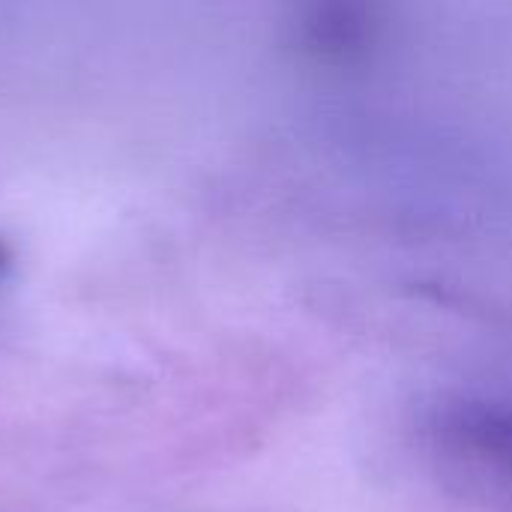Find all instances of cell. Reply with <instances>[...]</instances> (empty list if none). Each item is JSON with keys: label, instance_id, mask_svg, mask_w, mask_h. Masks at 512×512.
<instances>
[{"label": "cell", "instance_id": "cell-1", "mask_svg": "<svg viewBox=\"0 0 512 512\" xmlns=\"http://www.w3.org/2000/svg\"><path fill=\"white\" fill-rule=\"evenodd\" d=\"M435 447L480 480L512 489V414L456 405L435 420Z\"/></svg>", "mask_w": 512, "mask_h": 512}]
</instances>
